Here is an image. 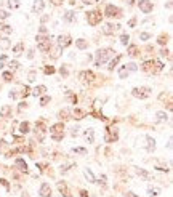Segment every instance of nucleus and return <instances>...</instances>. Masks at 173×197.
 I'll return each instance as SVG.
<instances>
[{"instance_id": "nucleus-1", "label": "nucleus", "mask_w": 173, "mask_h": 197, "mask_svg": "<svg viewBox=\"0 0 173 197\" xmlns=\"http://www.w3.org/2000/svg\"><path fill=\"white\" fill-rule=\"evenodd\" d=\"M114 50L112 48H101L96 51V63L95 64L98 66V67H101V64H104V63H108L109 58L114 56Z\"/></svg>"}, {"instance_id": "nucleus-2", "label": "nucleus", "mask_w": 173, "mask_h": 197, "mask_svg": "<svg viewBox=\"0 0 173 197\" xmlns=\"http://www.w3.org/2000/svg\"><path fill=\"white\" fill-rule=\"evenodd\" d=\"M50 136L55 141H61L64 136V124L63 122H58V124L51 125L50 127Z\"/></svg>"}, {"instance_id": "nucleus-3", "label": "nucleus", "mask_w": 173, "mask_h": 197, "mask_svg": "<svg viewBox=\"0 0 173 197\" xmlns=\"http://www.w3.org/2000/svg\"><path fill=\"white\" fill-rule=\"evenodd\" d=\"M37 40V47H39V50L43 53L50 51L51 50V42H50V37L48 35H43V34H40V35L35 37Z\"/></svg>"}, {"instance_id": "nucleus-4", "label": "nucleus", "mask_w": 173, "mask_h": 197, "mask_svg": "<svg viewBox=\"0 0 173 197\" xmlns=\"http://www.w3.org/2000/svg\"><path fill=\"white\" fill-rule=\"evenodd\" d=\"M132 95L135 98H140V100H146V98L151 96V88L149 87H140V88H133L132 90Z\"/></svg>"}, {"instance_id": "nucleus-5", "label": "nucleus", "mask_w": 173, "mask_h": 197, "mask_svg": "<svg viewBox=\"0 0 173 197\" xmlns=\"http://www.w3.org/2000/svg\"><path fill=\"white\" fill-rule=\"evenodd\" d=\"M101 19H103V15H101V11H88L87 13V23H88L90 26H96L101 23Z\"/></svg>"}, {"instance_id": "nucleus-6", "label": "nucleus", "mask_w": 173, "mask_h": 197, "mask_svg": "<svg viewBox=\"0 0 173 197\" xmlns=\"http://www.w3.org/2000/svg\"><path fill=\"white\" fill-rule=\"evenodd\" d=\"M104 16L108 18H120L122 16V10L116 5H106L104 8Z\"/></svg>"}, {"instance_id": "nucleus-7", "label": "nucleus", "mask_w": 173, "mask_h": 197, "mask_svg": "<svg viewBox=\"0 0 173 197\" xmlns=\"http://www.w3.org/2000/svg\"><path fill=\"white\" fill-rule=\"evenodd\" d=\"M138 7H140V10L144 13V15H149L154 8V5L151 0H138Z\"/></svg>"}, {"instance_id": "nucleus-8", "label": "nucleus", "mask_w": 173, "mask_h": 197, "mask_svg": "<svg viewBox=\"0 0 173 197\" xmlns=\"http://www.w3.org/2000/svg\"><path fill=\"white\" fill-rule=\"evenodd\" d=\"M117 138H119V133H117L116 127H114V128L111 127V128L106 130V136H104L106 143H114V141H117Z\"/></svg>"}, {"instance_id": "nucleus-9", "label": "nucleus", "mask_w": 173, "mask_h": 197, "mask_svg": "<svg viewBox=\"0 0 173 197\" xmlns=\"http://www.w3.org/2000/svg\"><path fill=\"white\" fill-rule=\"evenodd\" d=\"M119 27H120L119 24H114V23H106V24L103 26V34H104V35H112V34L116 32Z\"/></svg>"}, {"instance_id": "nucleus-10", "label": "nucleus", "mask_w": 173, "mask_h": 197, "mask_svg": "<svg viewBox=\"0 0 173 197\" xmlns=\"http://www.w3.org/2000/svg\"><path fill=\"white\" fill-rule=\"evenodd\" d=\"M79 77L82 79L83 83H92V82L95 80V74H93L92 71H82V72L79 74Z\"/></svg>"}, {"instance_id": "nucleus-11", "label": "nucleus", "mask_w": 173, "mask_h": 197, "mask_svg": "<svg viewBox=\"0 0 173 197\" xmlns=\"http://www.w3.org/2000/svg\"><path fill=\"white\" fill-rule=\"evenodd\" d=\"M72 43V39L69 35H59L58 37V47L59 48H66V47H69V45Z\"/></svg>"}, {"instance_id": "nucleus-12", "label": "nucleus", "mask_w": 173, "mask_h": 197, "mask_svg": "<svg viewBox=\"0 0 173 197\" xmlns=\"http://www.w3.org/2000/svg\"><path fill=\"white\" fill-rule=\"evenodd\" d=\"M39 194H40V197H51V188H50L48 183H42Z\"/></svg>"}, {"instance_id": "nucleus-13", "label": "nucleus", "mask_w": 173, "mask_h": 197, "mask_svg": "<svg viewBox=\"0 0 173 197\" xmlns=\"http://www.w3.org/2000/svg\"><path fill=\"white\" fill-rule=\"evenodd\" d=\"M58 189H59L61 196H64V197H72V196H71V192H69V189H67V184H66L64 181H58Z\"/></svg>"}, {"instance_id": "nucleus-14", "label": "nucleus", "mask_w": 173, "mask_h": 197, "mask_svg": "<svg viewBox=\"0 0 173 197\" xmlns=\"http://www.w3.org/2000/svg\"><path fill=\"white\" fill-rule=\"evenodd\" d=\"M43 8H45V2H42V0H35L34 2V5H32V13H42L43 11Z\"/></svg>"}, {"instance_id": "nucleus-15", "label": "nucleus", "mask_w": 173, "mask_h": 197, "mask_svg": "<svg viewBox=\"0 0 173 197\" xmlns=\"http://www.w3.org/2000/svg\"><path fill=\"white\" fill-rule=\"evenodd\" d=\"M74 119H77V120H80V119H83L85 116H87V111H83V109L80 108H75L74 109V112H72Z\"/></svg>"}, {"instance_id": "nucleus-16", "label": "nucleus", "mask_w": 173, "mask_h": 197, "mask_svg": "<svg viewBox=\"0 0 173 197\" xmlns=\"http://www.w3.org/2000/svg\"><path fill=\"white\" fill-rule=\"evenodd\" d=\"M15 165L18 167V170H21V172L27 173V164L24 162V159H16V162H15Z\"/></svg>"}, {"instance_id": "nucleus-17", "label": "nucleus", "mask_w": 173, "mask_h": 197, "mask_svg": "<svg viewBox=\"0 0 173 197\" xmlns=\"http://www.w3.org/2000/svg\"><path fill=\"white\" fill-rule=\"evenodd\" d=\"M45 91H47V87H45V85H39V87H35V88L32 90V95L34 96H42Z\"/></svg>"}, {"instance_id": "nucleus-18", "label": "nucleus", "mask_w": 173, "mask_h": 197, "mask_svg": "<svg viewBox=\"0 0 173 197\" xmlns=\"http://www.w3.org/2000/svg\"><path fill=\"white\" fill-rule=\"evenodd\" d=\"M85 140L88 141V143H95V130L93 128H88L85 132Z\"/></svg>"}, {"instance_id": "nucleus-19", "label": "nucleus", "mask_w": 173, "mask_h": 197, "mask_svg": "<svg viewBox=\"0 0 173 197\" xmlns=\"http://www.w3.org/2000/svg\"><path fill=\"white\" fill-rule=\"evenodd\" d=\"M146 141H148V152H152L154 149H156V140L154 138H151V136H146Z\"/></svg>"}, {"instance_id": "nucleus-20", "label": "nucleus", "mask_w": 173, "mask_h": 197, "mask_svg": "<svg viewBox=\"0 0 173 197\" xmlns=\"http://www.w3.org/2000/svg\"><path fill=\"white\" fill-rule=\"evenodd\" d=\"M23 50H24V43H23V42H19V43H16L15 47H13V53H15L16 56L23 55Z\"/></svg>"}, {"instance_id": "nucleus-21", "label": "nucleus", "mask_w": 173, "mask_h": 197, "mask_svg": "<svg viewBox=\"0 0 173 197\" xmlns=\"http://www.w3.org/2000/svg\"><path fill=\"white\" fill-rule=\"evenodd\" d=\"M156 117H157L156 120L159 122V124H162V122H167V120H168V116H167L164 111H159V112L156 114Z\"/></svg>"}, {"instance_id": "nucleus-22", "label": "nucleus", "mask_w": 173, "mask_h": 197, "mask_svg": "<svg viewBox=\"0 0 173 197\" xmlns=\"http://www.w3.org/2000/svg\"><path fill=\"white\" fill-rule=\"evenodd\" d=\"M83 175H85V178H87L90 183H96V178H95V175L92 173V170H90V168H85L83 170Z\"/></svg>"}, {"instance_id": "nucleus-23", "label": "nucleus", "mask_w": 173, "mask_h": 197, "mask_svg": "<svg viewBox=\"0 0 173 197\" xmlns=\"http://www.w3.org/2000/svg\"><path fill=\"white\" fill-rule=\"evenodd\" d=\"M75 47L79 50H85V48H88V42L85 39H79V40H75Z\"/></svg>"}, {"instance_id": "nucleus-24", "label": "nucleus", "mask_w": 173, "mask_h": 197, "mask_svg": "<svg viewBox=\"0 0 173 197\" xmlns=\"http://www.w3.org/2000/svg\"><path fill=\"white\" fill-rule=\"evenodd\" d=\"M128 55L132 58L138 56V55H140V48H138L136 45H130V47H128Z\"/></svg>"}, {"instance_id": "nucleus-25", "label": "nucleus", "mask_w": 173, "mask_h": 197, "mask_svg": "<svg viewBox=\"0 0 173 197\" xmlns=\"http://www.w3.org/2000/svg\"><path fill=\"white\" fill-rule=\"evenodd\" d=\"M120 59H122V55H117V56L114 58V59L111 61V63H109V66H108L109 71H114V67H116V66L119 64V61H120Z\"/></svg>"}, {"instance_id": "nucleus-26", "label": "nucleus", "mask_w": 173, "mask_h": 197, "mask_svg": "<svg viewBox=\"0 0 173 197\" xmlns=\"http://www.w3.org/2000/svg\"><path fill=\"white\" fill-rule=\"evenodd\" d=\"M71 111H69V109H63V111H59V112H58V117H59L61 120H66V119H71Z\"/></svg>"}, {"instance_id": "nucleus-27", "label": "nucleus", "mask_w": 173, "mask_h": 197, "mask_svg": "<svg viewBox=\"0 0 173 197\" xmlns=\"http://www.w3.org/2000/svg\"><path fill=\"white\" fill-rule=\"evenodd\" d=\"M10 47H11V42L5 37V39H0V48L2 50H8Z\"/></svg>"}, {"instance_id": "nucleus-28", "label": "nucleus", "mask_w": 173, "mask_h": 197, "mask_svg": "<svg viewBox=\"0 0 173 197\" xmlns=\"http://www.w3.org/2000/svg\"><path fill=\"white\" fill-rule=\"evenodd\" d=\"M63 19H64L66 23H72V21L75 19V13H74V11H67L64 16H63Z\"/></svg>"}, {"instance_id": "nucleus-29", "label": "nucleus", "mask_w": 173, "mask_h": 197, "mask_svg": "<svg viewBox=\"0 0 173 197\" xmlns=\"http://www.w3.org/2000/svg\"><path fill=\"white\" fill-rule=\"evenodd\" d=\"M10 114H11V106H3L0 109V116L2 117H8Z\"/></svg>"}, {"instance_id": "nucleus-30", "label": "nucleus", "mask_w": 173, "mask_h": 197, "mask_svg": "<svg viewBox=\"0 0 173 197\" xmlns=\"http://www.w3.org/2000/svg\"><path fill=\"white\" fill-rule=\"evenodd\" d=\"M136 175H138V176H141V178H146V180L151 178V175H149L146 170H143V168H136Z\"/></svg>"}, {"instance_id": "nucleus-31", "label": "nucleus", "mask_w": 173, "mask_h": 197, "mask_svg": "<svg viewBox=\"0 0 173 197\" xmlns=\"http://www.w3.org/2000/svg\"><path fill=\"white\" fill-rule=\"evenodd\" d=\"M124 67L127 69L128 72H136V71H138V66L135 64V63H128V64H125Z\"/></svg>"}, {"instance_id": "nucleus-32", "label": "nucleus", "mask_w": 173, "mask_h": 197, "mask_svg": "<svg viewBox=\"0 0 173 197\" xmlns=\"http://www.w3.org/2000/svg\"><path fill=\"white\" fill-rule=\"evenodd\" d=\"M19 132L23 133V135L29 133V122H23V124L19 125Z\"/></svg>"}, {"instance_id": "nucleus-33", "label": "nucleus", "mask_w": 173, "mask_h": 197, "mask_svg": "<svg viewBox=\"0 0 173 197\" xmlns=\"http://www.w3.org/2000/svg\"><path fill=\"white\" fill-rule=\"evenodd\" d=\"M159 192H160V189H159V188H152V186H149V188H148V194L151 197H152V196H159Z\"/></svg>"}, {"instance_id": "nucleus-34", "label": "nucleus", "mask_w": 173, "mask_h": 197, "mask_svg": "<svg viewBox=\"0 0 173 197\" xmlns=\"http://www.w3.org/2000/svg\"><path fill=\"white\" fill-rule=\"evenodd\" d=\"M8 5H10V8H19L21 7V0H8Z\"/></svg>"}, {"instance_id": "nucleus-35", "label": "nucleus", "mask_w": 173, "mask_h": 197, "mask_svg": "<svg viewBox=\"0 0 173 197\" xmlns=\"http://www.w3.org/2000/svg\"><path fill=\"white\" fill-rule=\"evenodd\" d=\"M8 67H10V72H15V71L19 67V63H18V61H10V63H8Z\"/></svg>"}, {"instance_id": "nucleus-36", "label": "nucleus", "mask_w": 173, "mask_h": 197, "mask_svg": "<svg viewBox=\"0 0 173 197\" xmlns=\"http://www.w3.org/2000/svg\"><path fill=\"white\" fill-rule=\"evenodd\" d=\"M128 74H130V72L124 67V66H122V67L119 69V77H120V79H127V77H128Z\"/></svg>"}, {"instance_id": "nucleus-37", "label": "nucleus", "mask_w": 173, "mask_h": 197, "mask_svg": "<svg viewBox=\"0 0 173 197\" xmlns=\"http://www.w3.org/2000/svg\"><path fill=\"white\" fill-rule=\"evenodd\" d=\"M0 32H2V34H5V35H8V34H11V26H8V24L2 26V27H0Z\"/></svg>"}, {"instance_id": "nucleus-38", "label": "nucleus", "mask_w": 173, "mask_h": 197, "mask_svg": "<svg viewBox=\"0 0 173 197\" xmlns=\"http://www.w3.org/2000/svg\"><path fill=\"white\" fill-rule=\"evenodd\" d=\"M159 45H165L167 43V42H168V35H167V34H162V35H159Z\"/></svg>"}, {"instance_id": "nucleus-39", "label": "nucleus", "mask_w": 173, "mask_h": 197, "mask_svg": "<svg viewBox=\"0 0 173 197\" xmlns=\"http://www.w3.org/2000/svg\"><path fill=\"white\" fill-rule=\"evenodd\" d=\"M128 40H130L128 34H122V35H120V43L122 45H128Z\"/></svg>"}, {"instance_id": "nucleus-40", "label": "nucleus", "mask_w": 173, "mask_h": 197, "mask_svg": "<svg viewBox=\"0 0 173 197\" xmlns=\"http://www.w3.org/2000/svg\"><path fill=\"white\" fill-rule=\"evenodd\" d=\"M37 79V71H31V72H29V75H27V80L29 82H34Z\"/></svg>"}, {"instance_id": "nucleus-41", "label": "nucleus", "mask_w": 173, "mask_h": 197, "mask_svg": "<svg viewBox=\"0 0 173 197\" xmlns=\"http://www.w3.org/2000/svg\"><path fill=\"white\" fill-rule=\"evenodd\" d=\"M43 72L47 74V75H51V74H55V67H53V66H45V69H43Z\"/></svg>"}, {"instance_id": "nucleus-42", "label": "nucleus", "mask_w": 173, "mask_h": 197, "mask_svg": "<svg viewBox=\"0 0 173 197\" xmlns=\"http://www.w3.org/2000/svg\"><path fill=\"white\" fill-rule=\"evenodd\" d=\"M2 77H3V80L10 82L13 79V72H3V74H2Z\"/></svg>"}, {"instance_id": "nucleus-43", "label": "nucleus", "mask_w": 173, "mask_h": 197, "mask_svg": "<svg viewBox=\"0 0 173 197\" xmlns=\"http://www.w3.org/2000/svg\"><path fill=\"white\" fill-rule=\"evenodd\" d=\"M71 167H74V164H66V165H61V173H66L67 170H71Z\"/></svg>"}, {"instance_id": "nucleus-44", "label": "nucleus", "mask_w": 173, "mask_h": 197, "mask_svg": "<svg viewBox=\"0 0 173 197\" xmlns=\"http://www.w3.org/2000/svg\"><path fill=\"white\" fill-rule=\"evenodd\" d=\"M66 96H67L69 100L72 101V104H75V103H77V96H75V95H72L71 91H67V93H66Z\"/></svg>"}, {"instance_id": "nucleus-45", "label": "nucleus", "mask_w": 173, "mask_h": 197, "mask_svg": "<svg viewBox=\"0 0 173 197\" xmlns=\"http://www.w3.org/2000/svg\"><path fill=\"white\" fill-rule=\"evenodd\" d=\"M10 15H8V11H5V10H2L0 8V21H3V19H7Z\"/></svg>"}, {"instance_id": "nucleus-46", "label": "nucleus", "mask_w": 173, "mask_h": 197, "mask_svg": "<svg viewBox=\"0 0 173 197\" xmlns=\"http://www.w3.org/2000/svg\"><path fill=\"white\" fill-rule=\"evenodd\" d=\"M140 39H141V40H149V39H151V34H149V32H141L140 34Z\"/></svg>"}, {"instance_id": "nucleus-47", "label": "nucleus", "mask_w": 173, "mask_h": 197, "mask_svg": "<svg viewBox=\"0 0 173 197\" xmlns=\"http://www.w3.org/2000/svg\"><path fill=\"white\" fill-rule=\"evenodd\" d=\"M72 151L75 154H87V149H85V148H74Z\"/></svg>"}, {"instance_id": "nucleus-48", "label": "nucleus", "mask_w": 173, "mask_h": 197, "mask_svg": "<svg viewBox=\"0 0 173 197\" xmlns=\"http://www.w3.org/2000/svg\"><path fill=\"white\" fill-rule=\"evenodd\" d=\"M59 74H61V75H63V77H67V67H66V66H61V69H59Z\"/></svg>"}, {"instance_id": "nucleus-49", "label": "nucleus", "mask_w": 173, "mask_h": 197, "mask_svg": "<svg viewBox=\"0 0 173 197\" xmlns=\"http://www.w3.org/2000/svg\"><path fill=\"white\" fill-rule=\"evenodd\" d=\"M48 101H50V96H43V98L40 100V106H47V103H48Z\"/></svg>"}, {"instance_id": "nucleus-50", "label": "nucleus", "mask_w": 173, "mask_h": 197, "mask_svg": "<svg viewBox=\"0 0 173 197\" xmlns=\"http://www.w3.org/2000/svg\"><path fill=\"white\" fill-rule=\"evenodd\" d=\"M0 184H2V186H5V188H7V189H10L8 181H7V180H3V178H0Z\"/></svg>"}, {"instance_id": "nucleus-51", "label": "nucleus", "mask_w": 173, "mask_h": 197, "mask_svg": "<svg viewBox=\"0 0 173 197\" xmlns=\"http://www.w3.org/2000/svg\"><path fill=\"white\" fill-rule=\"evenodd\" d=\"M79 130H80L79 127H72V128H71V135H72V136H75L77 133H79Z\"/></svg>"}, {"instance_id": "nucleus-52", "label": "nucleus", "mask_w": 173, "mask_h": 197, "mask_svg": "<svg viewBox=\"0 0 173 197\" xmlns=\"http://www.w3.org/2000/svg\"><path fill=\"white\" fill-rule=\"evenodd\" d=\"M135 24H136V18H132V19L128 21V26L130 27H135Z\"/></svg>"}, {"instance_id": "nucleus-53", "label": "nucleus", "mask_w": 173, "mask_h": 197, "mask_svg": "<svg viewBox=\"0 0 173 197\" xmlns=\"http://www.w3.org/2000/svg\"><path fill=\"white\" fill-rule=\"evenodd\" d=\"M29 93H31V90H29V87H24V88H23V96H27Z\"/></svg>"}, {"instance_id": "nucleus-54", "label": "nucleus", "mask_w": 173, "mask_h": 197, "mask_svg": "<svg viewBox=\"0 0 173 197\" xmlns=\"http://www.w3.org/2000/svg\"><path fill=\"white\" fill-rule=\"evenodd\" d=\"M168 53H170L168 50H165V48H164V50H162V51H160V56H170Z\"/></svg>"}, {"instance_id": "nucleus-55", "label": "nucleus", "mask_w": 173, "mask_h": 197, "mask_svg": "<svg viewBox=\"0 0 173 197\" xmlns=\"http://www.w3.org/2000/svg\"><path fill=\"white\" fill-rule=\"evenodd\" d=\"M83 3H87V5H93V3H96V0H82Z\"/></svg>"}, {"instance_id": "nucleus-56", "label": "nucleus", "mask_w": 173, "mask_h": 197, "mask_svg": "<svg viewBox=\"0 0 173 197\" xmlns=\"http://www.w3.org/2000/svg\"><path fill=\"white\" fill-rule=\"evenodd\" d=\"M50 2H51L53 5H56V7H58V5H61V3H63V0H50Z\"/></svg>"}, {"instance_id": "nucleus-57", "label": "nucleus", "mask_w": 173, "mask_h": 197, "mask_svg": "<svg viewBox=\"0 0 173 197\" xmlns=\"http://www.w3.org/2000/svg\"><path fill=\"white\" fill-rule=\"evenodd\" d=\"M40 34H47V27L45 26H40Z\"/></svg>"}, {"instance_id": "nucleus-58", "label": "nucleus", "mask_w": 173, "mask_h": 197, "mask_svg": "<svg viewBox=\"0 0 173 197\" xmlns=\"http://www.w3.org/2000/svg\"><path fill=\"white\" fill-rule=\"evenodd\" d=\"M125 197H138L136 194H133V192H127L125 194Z\"/></svg>"}, {"instance_id": "nucleus-59", "label": "nucleus", "mask_w": 173, "mask_h": 197, "mask_svg": "<svg viewBox=\"0 0 173 197\" xmlns=\"http://www.w3.org/2000/svg\"><path fill=\"white\" fill-rule=\"evenodd\" d=\"M80 196L82 197H88V192H87V191H80Z\"/></svg>"}, {"instance_id": "nucleus-60", "label": "nucleus", "mask_w": 173, "mask_h": 197, "mask_svg": "<svg viewBox=\"0 0 173 197\" xmlns=\"http://www.w3.org/2000/svg\"><path fill=\"white\" fill-rule=\"evenodd\" d=\"M26 106H27V104H26V103H21V104H19V111H23V109H24Z\"/></svg>"}, {"instance_id": "nucleus-61", "label": "nucleus", "mask_w": 173, "mask_h": 197, "mask_svg": "<svg viewBox=\"0 0 173 197\" xmlns=\"http://www.w3.org/2000/svg\"><path fill=\"white\" fill-rule=\"evenodd\" d=\"M48 21V16H42V23H47Z\"/></svg>"}, {"instance_id": "nucleus-62", "label": "nucleus", "mask_w": 173, "mask_h": 197, "mask_svg": "<svg viewBox=\"0 0 173 197\" xmlns=\"http://www.w3.org/2000/svg\"><path fill=\"white\" fill-rule=\"evenodd\" d=\"M27 58H34V51H32V50H31V51H29V55H27Z\"/></svg>"}, {"instance_id": "nucleus-63", "label": "nucleus", "mask_w": 173, "mask_h": 197, "mask_svg": "<svg viewBox=\"0 0 173 197\" xmlns=\"http://www.w3.org/2000/svg\"><path fill=\"white\" fill-rule=\"evenodd\" d=\"M127 2H128V5H133V3H135V0H127Z\"/></svg>"}, {"instance_id": "nucleus-64", "label": "nucleus", "mask_w": 173, "mask_h": 197, "mask_svg": "<svg viewBox=\"0 0 173 197\" xmlns=\"http://www.w3.org/2000/svg\"><path fill=\"white\" fill-rule=\"evenodd\" d=\"M21 197H29V196H27V194H23V196H21Z\"/></svg>"}]
</instances>
